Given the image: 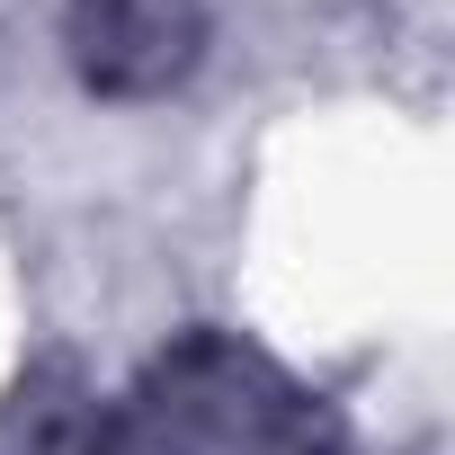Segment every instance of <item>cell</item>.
I'll use <instances>...</instances> for the list:
<instances>
[{
  "label": "cell",
  "instance_id": "cell-1",
  "mask_svg": "<svg viewBox=\"0 0 455 455\" xmlns=\"http://www.w3.org/2000/svg\"><path fill=\"white\" fill-rule=\"evenodd\" d=\"M196 45H205L196 0H72V54H81L90 90H108V99H152V90L188 81Z\"/></svg>",
  "mask_w": 455,
  "mask_h": 455
}]
</instances>
